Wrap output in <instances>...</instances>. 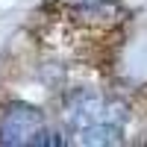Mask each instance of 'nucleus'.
Segmentation results:
<instances>
[{"label":"nucleus","mask_w":147,"mask_h":147,"mask_svg":"<svg viewBox=\"0 0 147 147\" xmlns=\"http://www.w3.org/2000/svg\"><path fill=\"white\" fill-rule=\"evenodd\" d=\"M68 121L80 136H85V144H112L121 136L118 109L94 94H80L68 112Z\"/></svg>","instance_id":"obj_1"},{"label":"nucleus","mask_w":147,"mask_h":147,"mask_svg":"<svg viewBox=\"0 0 147 147\" xmlns=\"http://www.w3.org/2000/svg\"><path fill=\"white\" fill-rule=\"evenodd\" d=\"M0 141L9 144V147H47V144H62V138L47 127L44 115L38 109H32L27 103H12L6 112H3V121H0Z\"/></svg>","instance_id":"obj_2"}]
</instances>
